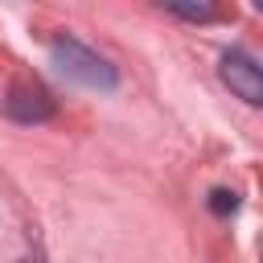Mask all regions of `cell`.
<instances>
[{"label":"cell","mask_w":263,"mask_h":263,"mask_svg":"<svg viewBox=\"0 0 263 263\" xmlns=\"http://www.w3.org/2000/svg\"><path fill=\"white\" fill-rule=\"evenodd\" d=\"M49 53H53V66H58L66 78L82 82V86H95V90H115V86H119L115 66H111L103 53H95L90 45L74 41V37H58V41L49 45Z\"/></svg>","instance_id":"6da1fadb"},{"label":"cell","mask_w":263,"mask_h":263,"mask_svg":"<svg viewBox=\"0 0 263 263\" xmlns=\"http://www.w3.org/2000/svg\"><path fill=\"white\" fill-rule=\"evenodd\" d=\"M210 210H214L218 218L234 214V210H238V193H234V189H214V193H210Z\"/></svg>","instance_id":"277c9868"},{"label":"cell","mask_w":263,"mask_h":263,"mask_svg":"<svg viewBox=\"0 0 263 263\" xmlns=\"http://www.w3.org/2000/svg\"><path fill=\"white\" fill-rule=\"evenodd\" d=\"M8 115L21 119V123H45L53 115V99L41 90V86H16L8 99H4Z\"/></svg>","instance_id":"3957f363"},{"label":"cell","mask_w":263,"mask_h":263,"mask_svg":"<svg viewBox=\"0 0 263 263\" xmlns=\"http://www.w3.org/2000/svg\"><path fill=\"white\" fill-rule=\"evenodd\" d=\"M21 263H37V259H21Z\"/></svg>","instance_id":"8992f818"},{"label":"cell","mask_w":263,"mask_h":263,"mask_svg":"<svg viewBox=\"0 0 263 263\" xmlns=\"http://www.w3.org/2000/svg\"><path fill=\"white\" fill-rule=\"evenodd\" d=\"M222 82H226L242 103H251V107L263 103V70L255 66L251 53H242V49H226V53H222Z\"/></svg>","instance_id":"7a4b0ae2"},{"label":"cell","mask_w":263,"mask_h":263,"mask_svg":"<svg viewBox=\"0 0 263 263\" xmlns=\"http://www.w3.org/2000/svg\"><path fill=\"white\" fill-rule=\"evenodd\" d=\"M164 8H168V12H177V16H185V21H210V16H214V8H210V4H173V0H168Z\"/></svg>","instance_id":"5b68a950"}]
</instances>
